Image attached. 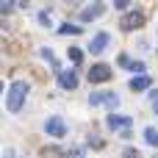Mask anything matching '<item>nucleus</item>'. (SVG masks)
I'll list each match as a JSON object with an SVG mask.
<instances>
[{"label":"nucleus","instance_id":"20","mask_svg":"<svg viewBox=\"0 0 158 158\" xmlns=\"http://www.w3.org/2000/svg\"><path fill=\"white\" fill-rule=\"evenodd\" d=\"M6 158H19V156H17L14 150H6Z\"/></svg>","mask_w":158,"mask_h":158},{"label":"nucleus","instance_id":"15","mask_svg":"<svg viewBox=\"0 0 158 158\" xmlns=\"http://www.w3.org/2000/svg\"><path fill=\"white\" fill-rule=\"evenodd\" d=\"M61 156V150H56V147H50V150H42V158H58Z\"/></svg>","mask_w":158,"mask_h":158},{"label":"nucleus","instance_id":"19","mask_svg":"<svg viewBox=\"0 0 158 158\" xmlns=\"http://www.w3.org/2000/svg\"><path fill=\"white\" fill-rule=\"evenodd\" d=\"M69 156H72V158H81V156H83V150H78V147H75V150H72Z\"/></svg>","mask_w":158,"mask_h":158},{"label":"nucleus","instance_id":"10","mask_svg":"<svg viewBox=\"0 0 158 158\" xmlns=\"http://www.w3.org/2000/svg\"><path fill=\"white\" fill-rule=\"evenodd\" d=\"M131 89H133V92H144V89H150V78H147V75H136V78L131 81Z\"/></svg>","mask_w":158,"mask_h":158},{"label":"nucleus","instance_id":"14","mask_svg":"<svg viewBox=\"0 0 158 158\" xmlns=\"http://www.w3.org/2000/svg\"><path fill=\"white\" fill-rule=\"evenodd\" d=\"M14 8V0H0V14H11Z\"/></svg>","mask_w":158,"mask_h":158},{"label":"nucleus","instance_id":"9","mask_svg":"<svg viewBox=\"0 0 158 158\" xmlns=\"http://www.w3.org/2000/svg\"><path fill=\"white\" fill-rule=\"evenodd\" d=\"M106 44H108V33H97V36L92 39V47H89V50H92V53H103Z\"/></svg>","mask_w":158,"mask_h":158},{"label":"nucleus","instance_id":"8","mask_svg":"<svg viewBox=\"0 0 158 158\" xmlns=\"http://www.w3.org/2000/svg\"><path fill=\"white\" fill-rule=\"evenodd\" d=\"M58 83H61V89H78L75 72H58Z\"/></svg>","mask_w":158,"mask_h":158},{"label":"nucleus","instance_id":"4","mask_svg":"<svg viewBox=\"0 0 158 158\" xmlns=\"http://www.w3.org/2000/svg\"><path fill=\"white\" fill-rule=\"evenodd\" d=\"M122 31H136V28H142L144 25V14L142 11H131V14H125L122 17Z\"/></svg>","mask_w":158,"mask_h":158},{"label":"nucleus","instance_id":"3","mask_svg":"<svg viewBox=\"0 0 158 158\" xmlns=\"http://www.w3.org/2000/svg\"><path fill=\"white\" fill-rule=\"evenodd\" d=\"M106 125H108L111 131H119L122 136H131V128H133V119H131V117H119V114H111V117L106 119Z\"/></svg>","mask_w":158,"mask_h":158},{"label":"nucleus","instance_id":"13","mask_svg":"<svg viewBox=\"0 0 158 158\" xmlns=\"http://www.w3.org/2000/svg\"><path fill=\"white\" fill-rule=\"evenodd\" d=\"M81 31H83L81 25H64V28H58V33H64V36L67 33H81Z\"/></svg>","mask_w":158,"mask_h":158},{"label":"nucleus","instance_id":"11","mask_svg":"<svg viewBox=\"0 0 158 158\" xmlns=\"http://www.w3.org/2000/svg\"><path fill=\"white\" fill-rule=\"evenodd\" d=\"M144 139H147V144L158 147V131L156 128H147V131H144Z\"/></svg>","mask_w":158,"mask_h":158},{"label":"nucleus","instance_id":"6","mask_svg":"<svg viewBox=\"0 0 158 158\" xmlns=\"http://www.w3.org/2000/svg\"><path fill=\"white\" fill-rule=\"evenodd\" d=\"M108 78H111V69H108L106 64H97V67L89 69V81H92V83H106Z\"/></svg>","mask_w":158,"mask_h":158},{"label":"nucleus","instance_id":"2","mask_svg":"<svg viewBox=\"0 0 158 158\" xmlns=\"http://www.w3.org/2000/svg\"><path fill=\"white\" fill-rule=\"evenodd\" d=\"M89 106H108L111 114H114V108L119 106V97H117L114 92H94V94L89 97Z\"/></svg>","mask_w":158,"mask_h":158},{"label":"nucleus","instance_id":"7","mask_svg":"<svg viewBox=\"0 0 158 158\" xmlns=\"http://www.w3.org/2000/svg\"><path fill=\"white\" fill-rule=\"evenodd\" d=\"M103 11H106V6H103V3H94V6H89V8H83V11H81V19H83V22H89V19H97Z\"/></svg>","mask_w":158,"mask_h":158},{"label":"nucleus","instance_id":"16","mask_svg":"<svg viewBox=\"0 0 158 158\" xmlns=\"http://www.w3.org/2000/svg\"><path fill=\"white\" fill-rule=\"evenodd\" d=\"M39 22H42V25H50V14L42 11V14H39Z\"/></svg>","mask_w":158,"mask_h":158},{"label":"nucleus","instance_id":"1","mask_svg":"<svg viewBox=\"0 0 158 158\" xmlns=\"http://www.w3.org/2000/svg\"><path fill=\"white\" fill-rule=\"evenodd\" d=\"M28 89H31V86H28L25 81H14V83H11V89H8V111H11V114H17V111L22 108Z\"/></svg>","mask_w":158,"mask_h":158},{"label":"nucleus","instance_id":"18","mask_svg":"<svg viewBox=\"0 0 158 158\" xmlns=\"http://www.w3.org/2000/svg\"><path fill=\"white\" fill-rule=\"evenodd\" d=\"M114 6H117V8H128V6H131V0H114Z\"/></svg>","mask_w":158,"mask_h":158},{"label":"nucleus","instance_id":"22","mask_svg":"<svg viewBox=\"0 0 158 158\" xmlns=\"http://www.w3.org/2000/svg\"><path fill=\"white\" fill-rule=\"evenodd\" d=\"M0 92H3V83H0Z\"/></svg>","mask_w":158,"mask_h":158},{"label":"nucleus","instance_id":"21","mask_svg":"<svg viewBox=\"0 0 158 158\" xmlns=\"http://www.w3.org/2000/svg\"><path fill=\"white\" fill-rule=\"evenodd\" d=\"M153 108H156V114H158V103H153Z\"/></svg>","mask_w":158,"mask_h":158},{"label":"nucleus","instance_id":"5","mask_svg":"<svg viewBox=\"0 0 158 158\" xmlns=\"http://www.w3.org/2000/svg\"><path fill=\"white\" fill-rule=\"evenodd\" d=\"M44 131H47V136H67V125L61 117H50L44 122Z\"/></svg>","mask_w":158,"mask_h":158},{"label":"nucleus","instance_id":"12","mask_svg":"<svg viewBox=\"0 0 158 158\" xmlns=\"http://www.w3.org/2000/svg\"><path fill=\"white\" fill-rule=\"evenodd\" d=\"M69 61H72V64H81V61H83V53H81L78 47H69Z\"/></svg>","mask_w":158,"mask_h":158},{"label":"nucleus","instance_id":"17","mask_svg":"<svg viewBox=\"0 0 158 158\" xmlns=\"http://www.w3.org/2000/svg\"><path fill=\"white\" fill-rule=\"evenodd\" d=\"M131 69H133V72H139V75H142V72H144V64H142V61H136V64H131Z\"/></svg>","mask_w":158,"mask_h":158}]
</instances>
